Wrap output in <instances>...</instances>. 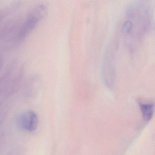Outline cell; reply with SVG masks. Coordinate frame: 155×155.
<instances>
[{"mask_svg": "<svg viewBox=\"0 0 155 155\" xmlns=\"http://www.w3.org/2000/svg\"><path fill=\"white\" fill-rule=\"evenodd\" d=\"M47 9L44 5L38 6L29 14L21 27L17 36V41H22L33 31L46 15Z\"/></svg>", "mask_w": 155, "mask_h": 155, "instance_id": "obj_1", "label": "cell"}, {"mask_svg": "<svg viewBox=\"0 0 155 155\" xmlns=\"http://www.w3.org/2000/svg\"><path fill=\"white\" fill-rule=\"evenodd\" d=\"M1 16H0V19H1Z\"/></svg>", "mask_w": 155, "mask_h": 155, "instance_id": "obj_4", "label": "cell"}, {"mask_svg": "<svg viewBox=\"0 0 155 155\" xmlns=\"http://www.w3.org/2000/svg\"><path fill=\"white\" fill-rule=\"evenodd\" d=\"M139 105L144 119L146 121H148L153 116L154 112V104L152 103L141 102L139 103Z\"/></svg>", "mask_w": 155, "mask_h": 155, "instance_id": "obj_3", "label": "cell"}, {"mask_svg": "<svg viewBox=\"0 0 155 155\" xmlns=\"http://www.w3.org/2000/svg\"><path fill=\"white\" fill-rule=\"evenodd\" d=\"M17 122L19 127L23 130L33 132L38 128V118L35 111L28 110L19 115Z\"/></svg>", "mask_w": 155, "mask_h": 155, "instance_id": "obj_2", "label": "cell"}]
</instances>
